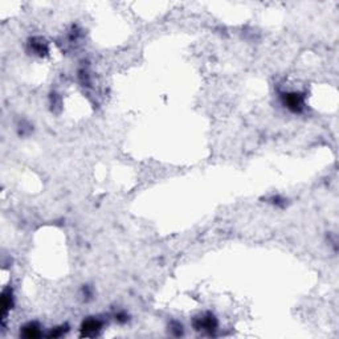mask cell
Segmentation results:
<instances>
[{
	"mask_svg": "<svg viewBox=\"0 0 339 339\" xmlns=\"http://www.w3.org/2000/svg\"><path fill=\"white\" fill-rule=\"evenodd\" d=\"M23 335L27 338H37L41 335V330L36 324H28L23 329Z\"/></svg>",
	"mask_w": 339,
	"mask_h": 339,
	"instance_id": "cell-4",
	"label": "cell"
},
{
	"mask_svg": "<svg viewBox=\"0 0 339 339\" xmlns=\"http://www.w3.org/2000/svg\"><path fill=\"white\" fill-rule=\"evenodd\" d=\"M31 46H32V50L35 52L36 55L43 56L48 52V48H46V44H45L44 41H39V43L33 41V43L31 44Z\"/></svg>",
	"mask_w": 339,
	"mask_h": 339,
	"instance_id": "cell-5",
	"label": "cell"
},
{
	"mask_svg": "<svg viewBox=\"0 0 339 339\" xmlns=\"http://www.w3.org/2000/svg\"><path fill=\"white\" fill-rule=\"evenodd\" d=\"M284 105L293 113H301L305 108V98L304 95L297 92H290L282 95Z\"/></svg>",
	"mask_w": 339,
	"mask_h": 339,
	"instance_id": "cell-1",
	"label": "cell"
},
{
	"mask_svg": "<svg viewBox=\"0 0 339 339\" xmlns=\"http://www.w3.org/2000/svg\"><path fill=\"white\" fill-rule=\"evenodd\" d=\"M101 327H102V324H101L98 319L90 318L86 319L84 324H82L81 331H82V335H85V337H94V335L98 334Z\"/></svg>",
	"mask_w": 339,
	"mask_h": 339,
	"instance_id": "cell-3",
	"label": "cell"
},
{
	"mask_svg": "<svg viewBox=\"0 0 339 339\" xmlns=\"http://www.w3.org/2000/svg\"><path fill=\"white\" fill-rule=\"evenodd\" d=\"M195 327L196 330H204V331H214L217 326V322H216V318L214 315L207 313V314H203L200 318H196L195 321Z\"/></svg>",
	"mask_w": 339,
	"mask_h": 339,
	"instance_id": "cell-2",
	"label": "cell"
}]
</instances>
